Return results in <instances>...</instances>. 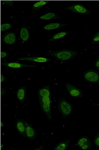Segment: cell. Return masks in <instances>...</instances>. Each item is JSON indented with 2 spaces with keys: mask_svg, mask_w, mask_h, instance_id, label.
<instances>
[{
  "mask_svg": "<svg viewBox=\"0 0 99 150\" xmlns=\"http://www.w3.org/2000/svg\"><path fill=\"white\" fill-rule=\"evenodd\" d=\"M78 52L77 51L65 49L56 51H48L46 53V54L53 56L58 59L63 61L71 59L75 56L78 55Z\"/></svg>",
  "mask_w": 99,
  "mask_h": 150,
  "instance_id": "obj_1",
  "label": "cell"
},
{
  "mask_svg": "<svg viewBox=\"0 0 99 150\" xmlns=\"http://www.w3.org/2000/svg\"><path fill=\"white\" fill-rule=\"evenodd\" d=\"M59 109L60 112L64 117L70 115L73 110L71 104L64 99H60L59 102Z\"/></svg>",
  "mask_w": 99,
  "mask_h": 150,
  "instance_id": "obj_2",
  "label": "cell"
},
{
  "mask_svg": "<svg viewBox=\"0 0 99 150\" xmlns=\"http://www.w3.org/2000/svg\"><path fill=\"white\" fill-rule=\"evenodd\" d=\"M83 76L85 79L88 82L93 83L99 82V73L95 70L86 71Z\"/></svg>",
  "mask_w": 99,
  "mask_h": 150,
  "instance_id": "obj_3",
  "label": "cell"
},
{
  "mask_svg": "<svg viewBox=\"0 0 99 150\" xmlns=\"http://www.w3.org/2000/svg\"><path fill=\"white\" fill-rule=\"evenodd\" d=\"M66 88L72 97L74 98H81L83 97V93L79 88L72 84L67 83H65Z\"/></svg>",
  "mask_w": 99,
  "mask_h": 150,
  "instance_id": "obj_4",
  "label": "cell"
},
{
  "mask_svg": "<svg viewBox=\"0 0 99 150\" xmlns=\"http://www.w3.org/2000/svg\"><path fill=\"white\" fill-rule=\"evenodd\" d=\"M65 9L70 10L72 12L82 15H86L89 13L90 11L88 9L80 4H77L68 6Z\"/></svg>",
  "mask_w": 99,
  "mask_h": 150,
  "instance_id": "obj_5",
  "label": "cell"
},
{
  "mask_svg": "<svg viewBox=\"0 0 99 150\" xmlns=\"http://www.w3.org/2000/svg\"><path fill=\"white\" fill-rule=\"evenodd\" d=\"M2 40L7 45H13L16 42V35L14 33L12 32L6 33L2 36Z\"/></svg>",
  "mask_w": 99,
  "mask_h": 150,
  "instance_id": "obj_6",
  "label": "cell"
},
{
  "mask_svg": "<svg viewBox=\"0 0 99 150\" xmlns=\"http://www.w3.org/2000/svg\"><path fill=\"white\" fill-rule=\"evenodd\" d=\"M2 65L3 66H6V67L8 68L14 69L38 67V66L37 65L24 64L15 62H3L2 63Z\"/></svg>",
  "mask_w": 99,
  "mask_h": 150,
  "instance_id": "obj_7",
  "label": "cell"
},
{
  "mask_svg": "<svg viewBox=\"0 0 99 150\" xmlns=\"http://www.w3.org/2000/svg\"><path fill=\"white\" fill-rule=\"evenodd\" d=\"M25 127H26V137L30 139H34L36 138L37 132L33 127L26 120H24Z\"/></svg>",
  "mask_w": 99,
  "mask_h": 150,
  "instance_id": "obj_8",
  "label": "cell"
},
{
  "mask_svg": "<svg viewBox=\"0 0 99 150\" xmlns=\"http://www.w3.org/2000/svg\"><path fill=\"white\" fill-rule=\"evenodd\" d=\"M19 59L20 60L29 61L39 63H46L51 61V60L48 59L46 57H23L19 58Z\"/></svg>",
  "mask_w": 99,
  "mask_h": 150,
  "instance_id": "obj_9",
  "label": "cell"
},
{
  "mask_svg": "<svg viewBox=\"0 0 99 150\" xmlns=\"http://www.w3.org/2000/svg\"><path fill=\"white\" fill-rule=\"evenodd\" d=\"M16 128L19 133L23 137H26V127L24 120L17 119L16 120Z\"/></svg>",
  "mask_w": 99,
  "mask_h": 150,
  "instance_id": "obj_10",
  "label": "cell"
},
{
  "mask_svg": "<svg viewBox=\"0 0 99 150\" xmlns=\"http://www.w3.org/2000/svg\"><path fill=\"white\" fill-rule=\"evenodd\" d=\"M30 37L29 30L25 27L21 28L20 32V38L22 42H25L28 41Z\"/></svg>",
  "mask_w": 99,
  "mask_h": 150,
  "instance_id": "obj_11",
  "label": "cell"
},
{
  "mask_svg": "<svg viewBox=\"0 0 99 150\" xmlns=\"http://www.w3.org/2000/svg\"><path fill=\"white\" fill-rule=\"evenodd\" d=\"M67 25V24L60 23H50L45 25L44 27V29L46 30H54L59 29L62 27Z\"/></svg>",
  "mask_w": 99,
  "mask_h": 150,
  "instance_id": "obj_12",
  "label": "cell"
},
{
  "mask_svg": "<svg viewBox=\"0 0 99 150\" xmlns=\"http://www.w3.org/2000/svg\"><path fill=\"white\" fill-rule=\"evenodd\" d=\"M26 86H22L20 88L17 92V100L20 102H24L26 96Z\"/></svg>",
  "mask_w": 99,
  "mask_h": 150,
  "instance_id": "obj_13",
  "label": "cell"
},
{
  "mask_svg": "<svg viewBox=\"0 0 99 150\" xmlns=\"http://www.w3.org/2000/svg\"><path fill=\"white\" fill-rule=\"evenodd\" d=\"M50 86L46 85L38 91V95L42 97H50Z\"/></svg>",
  "mask_w": 99,
  "mask_h": 150,
  "instance_id": "obj_14",
  "label": "cell"
},
{
  "mask_svg": "<svg viewBox=\"0 0 99 150\" xmlns=\"http://www.w3.org/2000/svg\"><path fill=\"white\" fill-rule=\"evenodd\" d=\"M70 140L62 141L58 144L54 149L55 150H66L67 149L69 146Z\"/></svg>",
  "mask_w": 99,
  "mask_h": 150,
  "instance_id": "obj_15",
  "label": "cell"
},
{
  "mask_svg": "<svg viewBox=\"0 0 99 150\" xmlns=\"http://www.w3.org/2000/svg\"><path fill=\"white\" fill-rule=\"evenodd\" d=\"M60 18L59 16L53 13H49L40 16L39 19L44 21H50Z\"/></svg>",
  "mask_w": 99,
  "mask_h": 150,
  "instance_id": "obj_16",
  "label": "cell"
},
{
  "mask_svg": "<svg viewBox=\"0 0 99 150\" xmlns=\"http://www.w3.org/2000/svg\"><path fill=\"white\" fill-rule=\"evenodd\" d=\"M41 108L44 112L49 119L51 118V105L40 103Z\"/></svg>",
  "mask_w": 99,
  "mask_h": 150,
  "instance_id": "obj_17",
  "label": "cell"
},
{
  "mask_svg": "<svg viewBox=\"0 0 99 150\" xmlns=\"http://www.w3.org/2000/svg\"><path fill=\"white\" fill-rule=\"evenodd\" d=\"M68 34V32H61L58 33L50 38V39L48 40V42H52L55 40L61 39V38L66 36Z\"/></svg>",
  "mask_w": 99,
  "mask_h": 150,
  "instance_id": "obj_18",
  "label": "cell"
},
{
  "mask_svg": "<svg viewBox=\"0 0 99 150\" xmlns=\"http://www.w3.org/2000/svg\"><path fill=\"white\" fill-rule=\"evenodd\" d=\"M91 142L89 138L87 136H83L81 137L78 140L77 145L78 147L81 149L84 145Z\"/></svg>",
  "mask_w": 99,
  "mask_h": 150,
  "instance_id": "obj_19",
  "label": "cell"
},
{
  "mask_svg": "<svg viewBox=\"0 0 99 150\" xmlns=\"http://www.w3.org/2000/svg\"><path fill=\"white\" fill-rule=\"evenodd\" d=\"M49 1H41L36 2L32 6L33 11H37V10L40 8L41 7L47 4Z\"/></svg>",
  "mask_w": 99,
  "mask_h": 150,
  "instance_id": "obj_20",
  "label": "cell"
},
{
  "mask_svg": "<svg viewBox=\"0 0 99 150\" xmlns=\"http://www.w3.org/2000/svg\"><path fill=\"white\" fill-rule=\"evenodd\" d=\"M40 103H42L51 105V99L50 97H42L38 96Z\"/></svg>",
  "mask_w": 99,
  "mask_h": 150,
  "instance_id": "obj_21",
  "label": "cell"
},
{
  "mask_svg": "<svg viewBox=\"0 0 99 150\" xmlns=\"http://www.w3.org/2000/svg\"><path fill=\"white\" fill-rule=\"evenodd\" d=\"M12 27V25L9 23L2 24L1 25V31L4 32L8 30Z\"/></svg>",
  "mask_w": 99,
  "mask_h": 150,
  "instance_id": "obj_22",
  "label": "cell"
},
{
  "mask_svg": "<svg viewBox=\"0 0 99 150\" xmlns=\"http://www.w3.org/2000/svg\"><path fill=\"white\" fill-rule=\"evenodd\" d=\"M99 42V31L94 35L91 42V45H92L96 42Z\"/></svg>",
  "mask_w": 99,
  "mask_h": 150,
  "instance_id": "obj_23",
  "label": "cell"
},
{
  "mask_svg": "<svg viewBox=\"0 0 99 150\" xmlns=\"http://www.w3.org/2000/svg\"><path fill=\"white\" fill-rule=\"evenodd\" d=\"M92 144L91 142L86 143L81 147V149L83 150H87L90 149L92 147Z\"/></svg>",
  "mask_w": 99,
  "mask_h": 150,
  "instance_id": "obj_24",
  "label": "cell"
},
{
  "mask_svg": "<svg viewBox=\"0 0 99 150\" xmlns=\"http://www.w3.org/2000/svg\"><path fill=\"white\" fill-rule=\"evenodd\" d=\"M1 2L8 6H13L15 1H2Z\"/></svg>",
  "mask_w": 99,
  "mask_h": 150,
  "instance_id": "obj_25",
  "label": "cell"
},
{
  "mask_svg": "<svg viewBox=\"0 0 99 150\" xmlns=\"http://www.w3.org/2000/svg\"><path fill=\"white\" fill-rule=\"evenodd\" d=\"M94 143L96 146L99 148V133L95 136L94 139Z\"/></svg>",
  "mask_w": 99,
  "mask_h": 150,
  "instance_id": "obj_26",
  "label": "cell"
},
{
  "mask_svg": "<svg viewBox=\"0 0 99 150\" xmlns=\"http://www.w3.org/2000/svg\"><path fill=\"white\" fill-rule=\"evenodd\" d=\"M1 59H2L7 57L8 56V54L6 52H1Z\"/></svg>",
  "mask_w": 99,
  "mask_h": 150,
  "instance_id": "obj_27",
  "label": "cell"
},
{
  "mask_svg": "<svg viewBox=\"0 0 99 150\" xmlns=\"http://www.w3.org/2000/svg\"><path fill=\"white\" fill-rule=\"evenodd\" d=\"M1 82L2 83L5 82L7 80V79L2 74H1Z\"/></svg>",
  "mask_w": 99,
  "mask_h": 150,
  "instance_id": "obj_28",
  "label": "cell"
},
{
  "mask_svg": "<svg viewBox=\"0 0 99 150\" xmlns=\"http://www.w3.org/2000/svg\"><path fill=\"white\" fill-rule=\"evenodd\" d=\"M7 92V91L6 89L4 88H1V97L3 96Z\"/></svg>",
  "mask_w": 99,
  "mask_h": 150,
  "instance_id": "obj_29",
  "label": "cell"
},
{
  "mask_svg": "<svg viewBox=\"0 0 99 150\" xmlns=\"http://www.w3.org/2000/svg\"><path fill=\"white\" fill-rule=\"evenodd\" d=\"M95 65L96 68L97 69L99 70V57L96 59Z\"/></svg>",
  "mask_w": 99,
  "mask_h": 150,
  "instance_id": "obj_30",
  "label": "cell"
},
{
  "mask_svg": "<svg viewBox=\"0 0 99 150\" xmlns=\"http://www.w3.org/2000/svg\"><path fill=\"white\" fill-rule=\"evenodd\" d=\"M44 149V146L41 145V146H39V147H38V148L35 149L34 150H42L43 149Z\"/></svg>",
  "mask_w": 99,
  "mask_h": 150,
  "instance_id": "obj_31",
  "label": "cell"
},
{
  "mask_svg": "<svg viewBox=\"0 0 99 150\" xmlns=\"http://www.w3.org/2000/svg\"><path fill=\"white\" fill-rule=\"evenodd\" d=\"M1 128L3 127L4 126V125H5V124H4V122H2V121H1Z\"/></svg>",
  "mask_w": 99,
  "mask_h": 150,
  "instance_id": "obj_32",
  "label": "cell"
},
{
  "mask_svg": "<svg viewBox=\"0 0 99 150\" xmlns=\"http://www.w3.org/2000/svg\"><path fill=\"white\" fill-rule=\"evenodd\" d=\"M4 146V144H1V149H3Z\"/></svg>",
  "mask_w": 99,
  "mask_h": 150,
  "instance_id": "obj_33",
  "label": "cell"
},
{
  "mask_svg": "<svg viewBox=\"0 0 99 150\" xmlns=\"http://www.w3.org/2000/svg\"></svg>",
  "mask_w": 99,
  "mask_h": 150,
  "instance_id": "obj_34",
  "label": "cell"
}]
</instances>
